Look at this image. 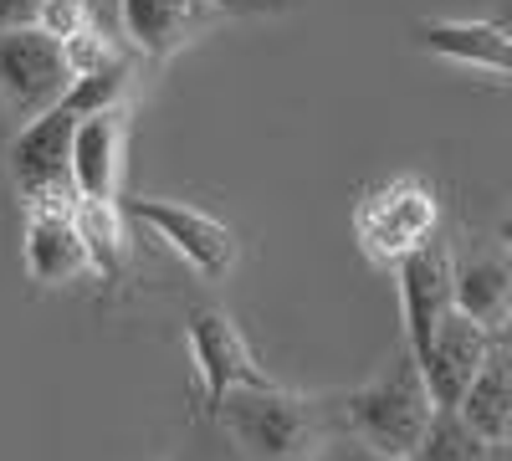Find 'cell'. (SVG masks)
Instances as JSON below:
<instances>
[{"mask_svg": "<svg viewBox=\"0 0 512 461\" xmlns=\"http://www.w3.org/2000/svg\"><path fill=\"white\" fill-rule=\"evenodd\" d=\"M164 461H175V456H164Z\"/></svg>", "mask_w": 512, "mask_h": 461, "instance_id": "cell-29", "label": "cell"}, {"mask_svg": "<svg viewBox=\"0 0 512 461\" xmlns=\"http://www.w3.org/2000/svg\"><path fill=\"white\" fill-rule=\"evenodd\" d=\"M338 421H344V436H354L384 456L410 461L436 421V395H431V380H425L420 359L410 349H400L374 380H364L359 390H344L338 395Z\"/></svg>", "mask_w": 512, "mask_h": 461, "instance_id": "cell-2", "label": "cell"}, {"mask_svg": "<svg viewBox=\"0 0 512 461\" xmlns=\"http://www.w3.org/2000/svg\"><path fill=\"white\" fill-rule=\"evenodd\" d=\"M128 139H134V98L88 113L72 134V180L82 200H123Z\"/></svg>", "mask_w": 512, "mask_h": 461, "instance_id": "cell-9", "label": "cell"}, {"mask_svg": "<svg viewBox=\"0 0 512 461\" xmlns=\"http://www.w3.org/2000/svg\"><path fill=\"white\" fill-rule=\"evenodd\" d=\"M323 461H405V456H384V451H374V446H364V441H354V436H338Z\"/></svg>", "mask_w": 512, "mask_h": 461, "instance_id": "cell-19", "label": "cell"}, {"mask_svg": "<svg viewBox=\"0 0 512 461\" xmlns=\"http://www.w3.org/2000/svg\"><path fill=\"white\" fill-rule=\"evenodd\" d=\"M77 226L93 251V277L103 287H123L134 277V241H128V211L123 200H82Z\"/></svg>", "mask_w": 512, "mask_h": 461, "instance_id": "cell-14", "label": "cell"}, {"mask_svg": "<svg viewBox=\"0 0 512 461\" xmlns=\"http://www.w3.org/2000/svg\"><path fill=\"white\" fill-rule=\"evenodd\" d=\"M436 236H441V190L425 175L400 170L354 195V241L374 267L395 272L410 251H420Z\"/></svg>", "mask_w": 512, "mask_h": 461, "instance_id": "cell-3", "label": "cell"}, {"mask_svg": "<svg viewBox=\"0 0 512 461\" xmlns=\"http://www.w3.org/2000/svg\"><path fill=\"white\" fill-rule=\"evenodd\" d=\"M415 47L512 88V31L492 16H425L415 21Z\"/></svg>", "mask_w": 512, "mask_h": 461, "instance_id": "cell-10", "label": "cell"}, {"mask_svg": "<svg viewBox=\"0 0 512 461\" xmlns=\"http://www.w3.org/2000/svg\"><path fill=\"white\" fill-rule=\"evenodd\" d=\"M492 21H497V26H507V31H512V0H497V11H492Z\"/></svg>", "mask_w": 512, "mask_h": 461, "instance_id": "cell-23", "label": "cell"}, {"mask_svg": "<svg viewBox=\"0 0 512 461\" xmlns=\"http://www.w3.org/2000/svg\"><path fill=\"white\" fill-rule=\"evenodd\" d=\"M231 21L216 0H118V31L144 62L169 67L205 31Z\"/></svg>", "mask_w": 512, "mask_h": 461, "instance_id": "cell-7", "label": "cell"}, {"mask_svg": "<svg viewBox=\"0 0 512 461\" xmlns=\"http://www.w3.org/2000/svg\"><path fill=\"white\" fill-rule=\"evenodd\" d=\"M185 344H190V364H195V380H200V415L205 421H216L231 390L272 380L262 369V359L251 354L241 323L226 308H195L185 318Z\"/></svg>", "mask_w": 512, "mask_h": 461, "instance_id": "cell-5", "label": "cell"}, {"mask_svg": "<svg viewBox=\"0 0 512 461\" xmlns=\"http://www.w3.org/2000/svg\"><path fill=\"white\" fill-rule=\"evenodd\" d=\"M62 52H67V62H72V72H77V77H88V72H98V67H108V62H118V57H123L108 26H88L82 36L62 41Z\"/></svg>", "mask_w": 512, "mask_h": 461, "instance_id": "cell-18", "label": "cell"}, {"mask_svg": "<svg viewBox=\"0 0 512 461\" xmlns=\"http://www.w3.org/2000/svg\"><path fill=\"white\" fill-rule=\"evenodd\" d=\"M216 6L226 16H282V11L297 6V0H216Z\"/></svg>", "mask_w": 512, "mask_h": 461, "instance_id": "cell-21", "label": "cell"}, {"mask_svg": "<svg viewBox=\"0 0 512 461\" xmlns=\"http://www.w3.org/2000/svg\"><path fill=\"white\" fill-rule=\"evenodd\" d=\"M456 308L492 333L512 318V251L502 241L456 251Z\"/></svg>", "mask_w": 512, "mask_h": 461, "instance_id": "cell-13", "label": "cell"}, {"mask_svg": "<svg viewBox=\"0 0 512 461\" xmlns=\"http://www.w3.org/2000/svg\"><path fill=\"white\" fill-rule=\"evenodd\" d=\"M6 118H16V113H11V103H6V98H0V129H6Z\"/></svg>", "mask_w": 512, "mask_h": 461, "instance_id": "cell-27", "label": "cell"}, {"mask_svg": "<svg viewBox=\"0 0 512 461\" xmlns=\"http://www.w3.org/2000/svg\"><path fill=\"white\" fill-rule=\"evenodd\" d=\"M123 211H128V221H139L144 231H154L205 282H226L236 272V262H241L236 231L221 216H210V211H195V205H180L169 195H134V200H123Z\"/></svg>", "mask_w": 512, "mask_h": 461, "instance_id": "cell-4", "label": "cell"}, {"mask_svg": "<svg viewBox=\"0 0 512 461\" xmlns=\"http://www.w3.org/2000/svg\"><path fill=\"white\" fill-rule=\"evenodd\" d=\"M36 26L47 31V36H57V41H72V36H82L88 26H103V16H98L93 0H47L41 16H36Z\"/></svg>", "mask_w": 512, "mask_h": 461, "instance_id": "cell-17", "label": "cell"}, {"mask_svg": "<svg viewBox=\"0 0 512 461\" xmlns=\"http://www.w3.org/2000/svg\"><path fill=\"white\" fill-rule=\"evenodd\" d=\"M492 339L497 333L487 323H477L472 313H461V308L446 313V323L436 328V339L425 344V354H420V369H425V380H431L436 405H456L466 395V385H472V374L482 369Z\"/></svg>", "mask_w": 512, "mask_h": 461, "instance_id": "cell-12", "label": "cell"}, {"mask_svg": "<svg viewBox=\"0 0 512 461\" xmlns=\"http://www.w3.org/2000/svg\"><path fill=\"white\" fill-rule=\"evenodd\" d=\"M492 446L497 441H487L456 405H436V421L410 461H492Z\"/></svg>", "mask_w": 512, "mask_h": 461, "instance_id": "cell-16", "label": "cell"}, {"mask_svg": "<svg viewBox=\"0 0 512 461\" xmlns=\"http://www.w3.org/2000/svg\"><path fill=\"white\" fill-rule=\"evenodd\" d=\"M497 241L512 251V205H507V211H502V221H497Z\"/></svg>", "mask_w": 512, "mask_h": 461, "instance_id": "cell-22", "label": "cell"}, {"mask_svg": "<svg viewBox=\"0 0 512 461\" xmlns=\"http://www.w3.org/2000/svg\"><path fill=\"white\" fill-rule=\"evenodd\" d=\"M98 6V16H118V0H93Z\"/></svg>", "mask_w": 512, "mask_h": 461, "instance_id": "cell-25", "label": "cell"}, {"mask_svg": "<svg viewBox=\"0 0 512 461\" xmlns=\"http://www.w3.org/2000/svg\"><path fill=\"white\" fill-rule=\"evenodd\" d=\"M26 277L41 292L77 287V282H98L93 277V251L88 236L77 226V211H26Z\"/></svg>", "mask_w": 512, "mask_h": 461, "instance_id": "cell-11", "label": "cell"}, {"mask_svg": "<svg viewBox=\"0 0 512 461\" xmlns=\"http://www.w3.org/2000/svg\"><path fill=\"white\" fill-rule=\"evenodd\" d=\"M502 441H512V426H507V436H502Z\"/></svg>", "mask_w": 512, "mask_h": 461, "instance_id": "cell-28", "label": "cell"}, {"mask_svg": "<svg viewBox=\"0 0 512 461\" xmlns=\"http://www.w3.org/2000/svg\"><path fill=\"white\" fill-rule=\"evenodd\" d=\"M77 82L62 41L47 36L41 26H16L0 31V98L11 103L16 118H36Z\"/></svg>", "mask_w": 512, "mask_h": 461, "instance_id": "cell-6", "label": "cell"}, {"mask_svg": "<svg viewBox=\"0 0 512 461\" xmlns=\"http://www.w3.org/2000/svg\"><path fill=\"white\" fill-rule=\"evenodd\" d=\"M216 421L246 461H323L344 436L338 395H303L277 380L231 390Z\"/></svg>", "mask_w": 512, "mask_h": 461, "instance_id": "cell-1", "label": "cell"}, {"mask_svg": "<svg viewBox=\"0 0 512 461\" xmlns=\"http://www.w3.org/2000/svg\"><path fill=\"white\" fill-rule=\"evenodd\" d=\"M497 339H502V344H512V318H507V323L497 328Z\"/></svg>", "mask_w": 512, "mask_h": 461, "instance_id": "cell-26", "label": "cell"}, {"mask_svg": "<svg viewBox=\"0 0 512 461\" xmlns=\"http://www.w3.org/2000/svg\"><path fill=\"white\" fill-rule=\"evenodd\" d=\"M492 461H512V441H497L492 446Z\"/></svg>", "mask_w": 512, "mask_h": 461, "instance_id": "cell-24", "label": "cell"}, {"mask_svg": "<svg viewBox=\"0 0 512 461\" xmlns=\"http://www.w3.org/2000/svg\"><path fill=\"white\" fill-rule=\"evenodd\" d=\"M41 6H47V0H0V31H16V26H36Z\"/></svg>", "mask_w": 512, "mask_h": 461, "instance_id": "cell-20", "label": "cell"}, {"mask_svg": "<svg viewBox=\"0 0 512 461\" xmlns=\"http://www.w3.org/2000/svg\"><path fill=\"white\" fill-rule=\"evenodd\" d=\"M395 287H400V318H405V349L420 359L425 344L436 339V328L446 323V313L456 308V251L436 236L420 251L395 267Z\"/></svg>", "mask_w": 512, "mask_h": 461, "instance_id": "cell-8", "label": "cell"}, {"mask_svg": "<svg viewBox=\"0 0 512 461\" xmlns=\"http://www.w3.org/2000/svg\"><path fill=\"white\" fill-rule=\"evenodd\" d=\"M456 410L487 441H502L507 436V426H512V344L492 339L482 369L472 374V385H466V395L456 400Z\"/></svg>", "mask_w": 512, "mask_h": 461, "instance_id": "cell-15", "label": "cell"}]
</instances>
